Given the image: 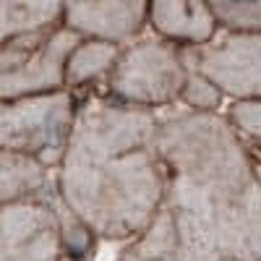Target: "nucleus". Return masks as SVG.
<instances>
[{"instance_id":"9b49d317","label":"nucleus","mask_w":261,"mask_h":261,"mask_svg":"<svg viewBox=\"0 0 261 261\" xmlns=\"http://www.w3.org/2000/svg\"><path fill=\"white\" fill-rule=\"evenodd\" d=\"M63 24V3H0V47Z\"/></svg>"},{"instance_id":"f8f14e48","label":"nucleus","mask_w":261,"mask_h":261,"mask_svg":"<svg viewBox=\"0 0 261 261\" xmlns=\"http://www.w3.org/2000/svg\"><path fill=\"white\" fill-rule=\"evenodd\" d=\"M120 53L123 50L118 45H110V42L81 39V45L71 53L68 65H65V89L94 81L102 73H110L113 65L120 58Z\"/></svg>"},{"instance_id":"6e6552de","label":"nucleus","mask_w":261,"mask_h":261,"mask_svg":"<svg viewBox=\"0 0 261 261\" xmlns=\"http://www.w3.org/2000/svg\"><path fill=\"white\" fill-rule=\"evenodd\" d=\"M201 79L232 94H261V37L235 39L204 50L199 58Z\"/></svg>"},{"instance_id":"f257e3e1","label":"nucleus","mask_w":261,"mask_h":261,"mask_svg":"<svg viewBox=\"0 0 261 261\" xmlns=\"http://www.w3.org/2000/svg\"><path fill=\"white\" fill-rule=\"evenodd\" d=\"M165 196L118 261L261 258V188L227 125L204 113L160 123Z\"/></svg>"},{"instance_id":"ddd939ff","label":"nucleus","mask_w":261,"mask_h":261,"mask_svg":"<svg viewBox=\"0 0 261 261\" xmlns=\"http://www.w3.org/2000/svg\"><path fill=\"white\" fill-rule=\"evenodd\" d=\"M212 13L232 29H261V3H212Z\"/></svg>"},{"instance_id":"9d476101","label":"nucleus","mask_w":261,"mask_h":261,"mask_svg":"<svg viewBox=\"0 0 261 261\" xmlns=\"http://www.w3.org/2000/svg\"><path fill=\"white\" fill-rule=\"evenodd\" d=\"M47 188V165L39 160L0 151V206L39 196Z\"/></svg>"},{"instance_id":"f03ea898","label":"nucleus","mask_w":261,"mask_h":261,"mask_svg":"<svg viewBox=\"0 0 261 261\" xmlns=\"http://www.w3.org/2000/svg\"><path fill=\"white\" fill-rule=\"evenodd\" d=\"M151 110L92 97L76 107L58 162V191L84 232L125 241L151 225L165 196Z\"/></svg>"},{"instance_id":"423d86ee","label":"nucleus","mask_w":261,"mask_h":261,"mask_svg":"<svg viewBox=\"0 0 261 261\" xmlns=\"http://www.w3.org/2000/svg\"><path fill=\"white\" fill-rule=\"evenodd\" d=\"M65 251L60 214L42 196L0 206V261H63Z\"/></svg>"},{"instance_id":"39448f33","label":"nucleus","mask_w":261,"mask_h":261,"mask_svg":"<svg viewBox=\"0 0 261 261\" xmlns=\"http://www.w3.org/2000/svg\"><path fill=\"white\" fill-rule=\"evenodd\" d=\"M186 65L180 47L162 39H146L120 53L113 71L107 73L115 102L151 110L157 105L175 102L186 89Z\"/></svg>"},{"instance_id":"1a4fd4ad","label":"nucleus","mask_w":261,"mask_h":261,"mask_svg":"<svg viewBox=\"0 0 261 261\" xmlns=\"http://www.w3.org/2000/svg\"><path fill=\"white\" fill-rule=\"evenodd\" d=\"M214 13L206 3H149V24L167 42H204L214 32Z\"/></svg>"},{"instance_id":"7ed1b4c3","label":"nucleus","mask_w":261,"mask_h":261,"mask_svg":"<svg viewBox=\"0 0 261 261\" xmlns=\"http://www.w3.org/2000/svg\"><path fill=\"white\" fill-rule=\"evenodd\" d=\"M68 27L24 34L0 47V99H27L65 89V65L81 45Z\"/></svg>"},{"instance_id":"4468645a","label":"nucleus","mask_w":261,"mask_h":261,"mask_svg":"<svg viewBox=\"0 0 261 261\" xmlns=\"http://www.w3.org/2000/svg\"><path fill=\"white\" fill-rule=\"evenodd\" d=\"M235 120L243 128H248L251 134L261 136V105H243L235 110Z\"/></svg>"},{"instance_id":"0eeeda50","label":"nucleus","mask_w":261,"mask_h":261,"mask_svg":"<svg viewBox=\"0 0 261 261\" xmlns=\"http://www.w3.org/2000/svg\"><path fill=\"white\" fill-rule=\"evenodd\" d=\"M149 24V3H63V27L84 39L118 45Z\"/></svg>"},{"instance_id":"20e7f679","label":"nucleus","mask_w":261,"mask_h":261,"mask_svg":"<svg viewBox=\"0 0 261 261\" xmlns=\"http://www.w3.org/2000/svg\"><path fill=\"white\" fill-rule=\"evenodd\" d=\"M71 89L27 99H0V151L58 165L76 118Z\"/></svg>"}]
</instances>
